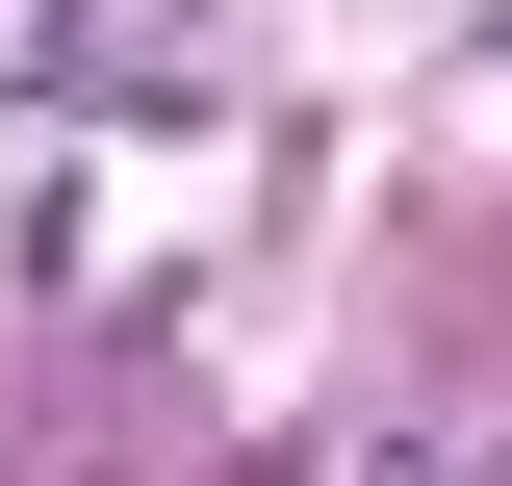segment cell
<instances>
[{"instance_id":"obj_1","label":"cell","mask_w":512,"mask_h":486,"mask_svg":"<svg viewBox=\"0 0 512 486\" xmlns=\"http://www.w3.org/2000/svg\"><path fill=\"white\" fill-rule=\"evenodd\" d=\"M359 486H487V461H436V435H359Z\"/></svg>"}]
</instances>
